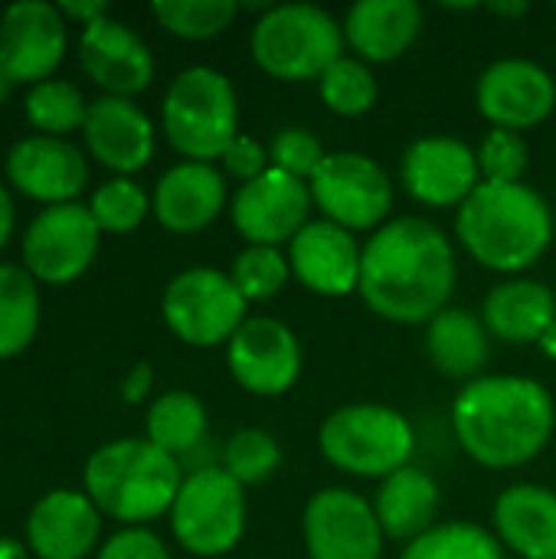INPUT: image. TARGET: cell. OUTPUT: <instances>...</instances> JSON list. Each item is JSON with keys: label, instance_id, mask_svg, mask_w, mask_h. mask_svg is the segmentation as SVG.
I'll use <instances>...</instances> for the list:
<instances>
[{"label": "cell", "instance_id": "obj_19", "mask_svg": "<svg viewBox=\"0 0 556 559\" xmlns=\"http://www.w3.org/2000/svg\"><path fill=\"white\" fill-rule=\"evenodd\" d=\"M79 62L95 85L118 98L144 92L154 79V56L147 43L131 26L111 16H102L82 29Z\"/></svg>", "mask_w": 556, "mask_h": 559}, {"label": "cell", "instance_id": "obj_18", "mask_svg": "<svg viewBox=\"0 0 556 559\" xmlns=\"http://www.w3.org/2000/svg\"><path fill=\"white\" fill-rule=\"evenodd\" d=\"M364 246L331 219H311L288 242L292 275L321 298H347L360 285Z\"/></svg>", "mask_w": 556, "mask_h": 559}, {"label": "cell", "instance_id": "obj_47", "mask_svg": "<svg viewBox=\"0 0 556 559\" xmlns=\"http://www.w3.org/2000/svg\"><path fill=\"white\" fill-rule=\"evenodd\" d=\"M0 559H26L23 547L10 537H0Z\"/></svg>", "mask_w": 556, "mask_h": 559}, {"label": "cell", "instance_id": "obj_7", "mask_svg": "<svg viewBox=\"0 0 556 559\" xmlns=\"http://www.w3.org/2000/svg\"><path fill=\"white\" fill-rule=\"evenodd\" d=\"M321 455L354 478H390L406 468L416 432L403 413L383 403H351L334 409L318 432Z\"/></svg>", "mask_w": 556, "mask_h": 559}, {"label": "cell", "instance_id": "obj_43", "mask_svg": "<svg viewBox=\"0 0 556 559\" xmlns=\"http://www.w3.org/2000/svg\"><path fill=\"white\" fill-rule=\"evenodd\" d=\"M56 7H59L62 16L82 23V29L92 26L95 20L108 16V3H105V0H82V3H79V0H62V3H56Z\"/></svg>", "mask_w": 556, "mask_h": 559}, {"label": "cell", "instance_id": "obj_33", "mask_svg": "<svg viewBox=\"0 0 556 559\" xmlns=\"http://www.w3.org/2000/svg\"><path fill=\"white\" fill-rule=\"evenodd\" d=\"M88 115V102L72 82L62 79H46L29 88L26 95V118L29 124L46 134V138H62L69 131H82Z\"/></svg>", "mask_w": 556, "mask_h": 559}, {"label": "cell", "instance_id": "obj_39", "mask_svg": "<svg viewBox=\"0 0 556 559\" xmlns=\"http://www.w3.org/2000/svg\"><path fill=\"white\" fill-rule=\"evenodd\" d=\"M324 157L328 154H324L321 141L308 128H282L269 144L272 167L282 174H292L298 180H311Z\"/></svg>", "mask_w": 556, "mask_h": 559}, {"label": "cell", "instance_id": "obj_29", "mask_svg": "<svg viewBox=\"0 0 556 559\" xmlns=\"http://www.w3.org/2000/svg\"><path fill=\"white\" fill-rule=\"evenodd\" d=\"M206 439V406L187 393L170 390L157 396L147 409V442L161 452L184 459Z\"/></svg>", "mask_w": 556, "mask_h": 559}, {"label": "cell", "instance_id": "obj_27", "mask_svg": "<svg viewBox=\"0 0 556 559\" xmlns=\"http://www.w3.org/2000/svg\"><path fill=\"white\" fill-rule=\"evenodd\" d=\"M554 321V288L534 278H508L482 301V324L505 344H537Z\"/></svg>", "mask_w": 556, "mask_h": 559}, {"label": "cell", "instance_id": "obj_9", "mask_svg": "<svg viewBox=\"0 0 556 559\" xmlns=\"http://www.w3.org/2000/svg\"><path fill=\"white\" fill-rule=\"evenodd\" d=\"M161 314L174 337L190 347H220L249 318V301L233 278L216 269H187L170 278L161 298Z\"/></svg>", "mask_w": 556, "mask_h": 559}, {"label": "cell", "instance_id": "obj_41", "mask_svg": "<svg viewBox=\"0 0 556 559\" xmlns=\"http://www.w3.org/2000/svg\"><path fill=\"white\" fill-rule=\"evenodd\" d=\"M95 559H170V554L164 540L151 534L147 527H128V531H118Z\"/></svg>", "mask_w": 556, "mask_h": 559}, {"label": "cell", "instance_id": "obj_30", "mask_svg": "<svg viewBox=\"0 0 556 559\" xmlns=\"http://www.w3.org/2000/svg\"><path fill=\"white\" fill-rule=\"evenodd\" d=\"M39 328V288L20 265H0V360L26 350Z\"/></svg>", "mask_w": 556, "mask_h": 559}, {"label": "cell", "instance_id": "obj_37", "mask_svg": "<svg viewBox=\"0 0 556 559\" xmlns=\"http://www.w3.org/2000/svg\"><path fill=\"white\" fill-rule=\"evenodd\" d=\"M88 210L102 233H131L144 223L151 200L131 177H111L92 193Z\"/></svg>", "mask_w": 556, "mask_h": 559}, {"label": "cell", "instance_id": "obj_35", "mask_svg": "<svg viewBox=\"0 0 556 559\" xmlns=\"http://www.w3.org/2000/svg\"><path fill=\"white\" fill-rule=\"evenodd\" d=\"M229 278L249 305L272 301L288 285L292 265H288V255L275 246H246L233 259Z\"/></svg>", "mask_w": 556, "mask_h": 559}, {"label": "cell", "instance_id": "obj_16", "mask_svg": "<svg viewBox=\"0 0 556 559\" xmlns=\"http://www.w3.org/2000/svg\"><path fill=\"white\" fill-rule=\"evenodd\" d=\"M475 105L492 128L521 134L554 115L556 82L541 62L498 59L482 72L475 85Z\"/></svg>", "mask_w": 556, "mask_h": 559}, {"label": "cell", "instance_id": "obj_45", "mask_svg": "<svg viewBox=\"0 0 556 559\" xmlns=\"http://www.w3.org/2000/svg\"><path fill=\"white\" fill-rule=\"evenodd\" d=\"M488 10H492L495 16H524L531 7H528L524 0H521V3H505V0H501V3H488Z\"/></svg>", "mask_w": 556, "mask_h": 559}, {"label": "cell", "instance_id": "obj_24", "mask_svg": "<svg viewBox=\"0 0 556 559\" xmlns=\"http://www.w3.org/2000/svg\"><path fill=\"white\" fill-rule=\"evenodd\" d=\"M341 26L357 59L393 62L423 33V7L416 0H357Z\"/></svg>", "mask_w": 556, "mask_h": 559}, {"label": "cell", "instance_id": "obj_12", "mask_svg": "<svg viewBox=\"0 0 556 559\" xmlns=\"http://www.w3.org/2000/svg\"><path fill=\"white\" fill-rule=\"evenodd\" d=\"M311 187L292 174L269 167L262 177L242 183L229 200V219L249 246L292 242L311 223Z\"/></svg>", "mask_w": 556, "mask_h": 559}, {"label": "cell", "instance_id": "obj_21", "mask_svg": "<svg viewBox=\"0 0 556 559\" xmlns=\"http://www.w3.org/2000/svg\"><path fill=\"white\" fill-rule=\"evenodd\" d=\"M7 177L20 193L59 206V203H72V197L85 187L88 164L75 144L62 138L33 134L10 147Z\"/></svg>", "mask_w": 556, "mask_h": 559}, {"label": "cell", "instance_id": "obj_42", "mask_svg": "<svg viewBox=\"0 0 556 559\" xmlns=\"http://www.w3.org/2000/svg\"><path fill=\"white\" fill-rule=\"evenodd\" d=\"M151 386H154V370H151V364H134L131 373H128L125 383H121V400L131 403V406H138V403L151 393Z\"/></svg>", "mask_w": 556, "mask_h": 559}, {"label": "cell", "instance_id": "obj_25", "mask_svg": "<svg viewBox=\"0 0 556 559\" xmlns=\"http://www.w3.org/2000/svg\"><path fill=\"white\" fill-rule=\"evenodd\" d=\"M495 537L521 559H556V491L544 485H511L492 511Z\"/></svg>", "mask_w": 556, "mask_h": 559}, {"label": "cell", "instance_id": "obj_8", "mask_svg": "<svg viewBox=\"0 0 556 559\" xmlns=\"http://www.w3.org/2000/svg\"><path fill=\"white\" fill-rule=\"evenodd\" d=\"M170 527L187 554L203 559L226 557L246 534L242 485L223 465L193 468L170 508Z\"/></svg>", "mask_w": 556, "mask_h": 559}, {"label": "cell", "instance_id": "obj_46", "mask_svg": "<svg viewBox=\"0 0 556 559\" xmlns=\"http://www.w3.org/2000/svg\"><path fill=\"white\" fill-rule=\"evenodd\" d=\"M537 347L544 350V357H551V360H556V321L544 331V337L537 341Z\"/></svg>", "mask_w": 556, "mask_h": 559}, {"label": "cell", "instance_id": "obj_32", "mask_svg": "<svg viewBox=\"0 0 556 559\" xmlns=\"http://www.w3.org/2000/svg\"><path fill=\"white\" fill-rule=\"evenodd\" d=\"M318 92H321V102L328 105V111H334L341 118H360L377 105L380 88H377L374 69L364 59L341 56L321 72Z\"/></svg>", "mask_w": 556, "mask_h": 559}, {"label": "cell", "instance_id": "obj_20", "mask_svg": "<svg viewBox=\"0 0 556 559\" xmlns=\"http://www.w3.org/2000/svg\"><path fill=\"white\" fill-rule=\"evenodd\" d=\"M82 138L92 157L118 177L138 174L154 157V121L131 98L102 95L88 102Z\"/></svg>", "mask_w": 556, "mask_h": 559}, {"label": "cell", "instance_id": "obj_11", "mask_svg": "<svg viewBox=\"0 0 556 559\" xmlns=\"http://www.w3.org/2000/svg\"><path fill=\"white\" fill-rule=\"evenodd\" d=\"M102 229L88 206L82 203H59L46 206L23 236V262L36 282L66 285L79 278L95 252H98Z\"/></svg>", "mask_w": 556, "mask_h": 559}, {"label": "cell", "instance_id": "obj_17", "mask_svg": "<svg viewBox=\"0 0 556 559\" xmlns=\"http://www.w3.org/2000/svg\"><path fill=\"white\" fill-rule=\"evenodd\" d=\"M66 52V16L56 3L20 0L0 16V66L13 82H46Z\"/></svg>", "mask_w": 556, "mask_h": 559}, {"label": "cell", "instance_id": "obj_14", "mask_svg": "<svg viewBox=\"0 0 556 559\" xmlns=\"http://www.w3.org/2000/svg\"><path fill=\"white\" fill-rule=\"evenodd\" d=\"M226 367L246 393L282 396L301 377L298 334L279 318H246V324L226 344Z\"/></svg>", "mask_w": 556, "mask_h": 559}, {"label": "cell", "instance_id": "obj_40", "mask_svg": "<svg viewBox=\"0 0 556 559\" xmlns=\"http://www.w3.org/2000/svg\"><path fill=\"white\" fill-rule=\"evenodd\" d=\"M220 160H223V170H226L229 177L239 180V187L249 183V180H256V177H262V174L272 167L269 147H262V144H259L256 138H249V134H236L233 144L223 151Z\"/></svg>", "mask_w": 556, "mask_h": 559}, {"label": "cell", "instance_id": "obj_36", "mask_svg": "<svg viewBox=\"0 0 556 559\" xmlns=\"http://www.w3.org/2000/svg\"><path fill=\"white\" fill-rule=\"evenodd\" d=\"M223 468L242 488L262 485L282 468V445L265 429H239L223 449Z\"/></svg>", "mask_w": 556, "mask_h": 559}, {"label": "cell", "instance_id": "obj_38", "mask_svg": "<svg viewBox=\"0 0 556 559\" xmlns=\"http://www.w3.org/2000/svg\"><path fill=\"white\" fill-rule=\"evenodd\" d=\"M475 154H478L482 183H524V174L531 164V147L524 134L492 128Z\"/></svg>", "mask_w": 556, "mask_h": 559}, {"label": "cell", "instance_id": "obj_23", "mask_svg": "<svg viewBox=\"0 0 556 559\" xmlns=\"http://www.w3.org/2000/svg\"><path fill=\"white\" fill-rule=\"evenodd\" d=\"M102 534V511L82 491H49L26 521L29 550L39 559H85Z\"/></svg>", "mask_w": 556, "mask_h": 559}, {"label": "cell", "instance_id": "obj_3", "mask_svg": "<svg viewBox=\"0 0 556 559\" xmlns=\"http://www.w3.org/2000/svg\"><path fill=\"white\" fill-rule=\"evenodd\" d=\"M456 236L478 265L518 275L551 249L554 213L528 183H478L456 210Z\"/></svg>", "mask_w": 556, "mask_h": 559}, {"label": "cell", "instance_id": "obj_10", "mask_svg": "<svg viewBox=\"0 0 556 559\" xmlns=\"http://www.w3.org/2000/svg\"><path fill=\"white\" fill-rule=\"evenodd\" d=\"M308 187L321 219H331L347 233H377L393 210L390 174L360 151L328 154Z\"/></svg>", "mask_w": 556, "mask_h": 559}, {"label": "cell", "instance_id": "obj_4", "mask_svg": "<svg viewBox=\"0 0 556 559\" xmlns=\"http://www.w3.org/2000/svg\"><path fill=\"white\" fill-rule=\"evenodd\" d=\"M180 485V462L147 439L108 442L85 465V495L121 524H147L170 514Z\"/></svg>", "mask_w": 556, "mask_h": 559}, {"label": "cell", "instance_id": "obj_2", "mask_svg": "<svg viewBox=\"0 0 556 559\" xmlns=\"http://www.w3.org/2000/svg\"><path fill=\"white\" fill-rule=\"evenodd\" d=\"M556 406L531 377H478L452 403V432L462 452L492 472L534 462L554 439Z\"/></svg>", "mask_w": 556, "mask_h": 559}, {"label": "cell", "instance_id": "obj_34", "mask_svg": "<svg viewBox=\"0 0 556 559\" xmlns=\"http://www.w3.org/2000/svg\"><path fill=\"white\" fill-rule=\"evenodd\" d=\"M154 20L180 39H213L236 16V0H157L151 3Z\"/></svg>", "mask_w": 556, "mask_h": 559}, {"label": "cell", "instance_id": "obj_22", "mask_svg": "<svg viewBox=\"0 0 556 559\" xmlns=\"http://www.w3.org/2000/svg\"><path fill=\"white\" fill-rule=\"evenodd\" d=\"M151 210L170 233H200L226 210V174L213 164L180 160L157 180Z\"/></svg>", "mask_w": 556, "mask_h": 559}, {"label": "cell", "instance_id": "obj_48", "mask_svg": "<svg viewBox=\"0 0 556 559\" xmlns=\"http://www.w3.org/2000/svg\"><path fill=\"white\" fill-rule=\"evenodd\" d=\"M13 85H16V82H13V75H10V72H7V69L0 66V105H3L7 98H10Z\"/></svg>", "mask_w": 556, "mask_h": 559}, {"label": "cell", "instance_id": "obj_5", "mask_svg": "<svg viewBox=\"0 0 556 559\" xmlns=\"http://www.w3.org/2000/svg\"><path fill=\"white\" fill-rule=\"evenodd\" d=\"M249 52L275 82H311L344 56V26L324 7L279 3L252 23Z\"/></svg>", "mask_w": 556, "mask_h": 559}, {"label": "cell", "instance_id": "obj_31", "mask_svg": "<svg viewBox=\"0 0 556 559\" xmlns=\"http://www.w3.org/2000/svg\"><path fill=\"white\" fill-rule=\"evenodd\" d=\"M400 559H505V550L492 531L469 521H449L406 544Z\"/></svg>", "mask_w": 556, "mask_h": 559}, {"label": "cell", "instance_id": "obj_44", "mask_svg": "<svg viewBox=\"0 0 556 559\" xmlns=\"http://www.w3.org/2000/svg\"><path fill=\"white\" fill-rule=\"evenodd\" d=\"M10 236H13V200L7 187L0 183V249L10 242Z\"/></svg>", "mask_w": 556, "mask_h": 559}, {"label": "cell", "instance_id": "obj_26", "mask_svg": "<svg viewBox=\"0 0 556 559\" xmlns=\"http://www.w3.org/2000/svg\"><path fill=\"white\" fill-rule=\"evenodd\" d=\"M370 504H374V514H377L387 540L413 544L416 537H423L426 531L436 527L442 495L429 472L406 465L380 481Z\"/></svg>", "mask_w": 556, "mask_h": 559}, {"label": "cell", "instance_id": "obj_13", "mask_svg": "<svg viewBox=\"0 0 556 559\" xmlns=\"http://www.w3.org/2000/svg\"><path fill=\"white\" fill-rule=\"evenodd\" d=\"M308 559H380L383 531L374 504L347 488L311 495L301 514Z\"/></svg>", "mask_w": 556, "mask_h": 559}, {"label": "cell", "instance_id": "obj_6", "mask_svg": "<svg viewBox=\"0 0 556 559\" xmlns=\"http://www.w3.org/2000/svg\"><path fill=\"white\" fill-rule=\"evenodd\" d=\"M164 138L187 160L213 164L239 134V98L233 82L213 66L184 69L161 105Z\"/></svg>", "mask_w": 556, "mask_h": 559}, {"label": "cell", "instance_id": "obj_1", "mask_svg": "<svg viewBox=\"0 0 556 559\" xmlns=\"http://www.w3.org/2000/svg\"><path fill=\"white\" fill-rule=\"evenodd\" d=\"M456 278L446 229L426 216H397L364 242L357 295L383 321L429 324L449 308Z\"/></svg>", "mask_w": 556, "mask_h": 559}, {"label": "cell", "instance_id": "obj_15", "mask_svg": "<svg viewBox=\"0 0 556 559\" xmlns=\"http://www.w3.org/2000/svg\"><path fill=\"white\" fill-rule=\"evenodd\" d=\"M400 183L423 206H433V210L456 206L459 210L482 183L478 154H475V147H469L465 141L449 138V134L419 138L403 151Z\"/></svg>", "mask_w": 556, "mask_h": 559}, {"label": "cell", "instance_id": "obj_28", "mask_svg": "<svg viewBox=\"0 0 556 559\" xmlns=\"http://www.w3.org/2000/svg\"><path fill=\"white\" fill-rule=\"evenodd\" d=\"M426 354L449 380H478L492 360V334L465 308H446L426 324Z\"/></svg>", "mask_w": 556, "mask_h": 559}, {"label": "cell", "instance_id": "obj_49", "mask_svg": "<svg viewBox=\"0 0 556 559\" xmlns=\"http://www.w3.org/2000/svg\"><path fill=\"white\" fill-rule=\"evenodd\" d=\"M554 295H556V288H554Z\"/></svg>", "mask_w": 556, "mask_h": 559}]
</instances>
